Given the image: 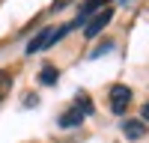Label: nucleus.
I'll return each instance as SVG.
<instances>
[{"label": "nucleus", "mask_w": 149, "mask_h": 143, "mask_svg": "<svg viewBox=\"0 0 149 143\" xmlns=\"http://www.w3.org/2000/svg\"><path fill=\"white\" fill-rule=\"evenodd\" d=\"M110 18H113V9H102V12H95V15L90 18V24H86V30H84V36H86V39H95V36L98 33H102L104 27H107V24H110Z\"/></svg>", "instance_id": "obj_2"}, {"label": "nucleus", "mask_w": 149, "mask_h": 143, "mask_svg": "<svg viewBox=\"0 0 149 143\" xmlns=\"http://www.w3.org/2000/svg\"><path fill=\"white\" fill-rule=\"evenodd\" d=\"M128 101H131V90L125 87V83H116V87L110 90V110L113 113H125Z\"/></svg>", "instance_id": "obj_3"}, {"label": "nucleus", "mask_w": 149, "mask_h": 143, "mask_svg": "<svg viewBox=\"0 0 149 143\" xmlns=\"http://www.w3.org/2000/svg\"><path fill=\"white\" fill-rule=\"evenodd\" d=\"M110 48H113V42H104L102 48H98V51H93V57H102V54H107V51H110Z\"/></svg>", "instance_id": "obj_10"}, {"label": "nucleus", "mask_w": 149, "mask_h": 143, "mask_svg": "<svg viewBox=\"0 0 149 143\" xmlns=\"http://www.w3.org/2000/svg\"><path fill=\"white\" fill-rule=\"evenodd\" d=\"M104 3H110V0H86V3H84V9H81V15L74 18V24H69V27H81V24L90 18L93 12H102V9H104Z\"/></svg>", "instance_id": "obj_4"}, {"label": "nucleus", "mask_w": 149, "mask_h": 143, "mask_svg": "<svg viewBox=\"0 0 149 143\" xmlns=\"http://www.w3.org/2000/svg\"><path fill=\"white\" fill-rule=\"evenodd\" d=\"M39 81H42V83H45V87H54V83H57V81H60V72H57V69H54V66H45V69H42V72H39Z\"/></svg>", "instance_id": "obj_7"}, {"label": "nucleus", "mask_w": 149, "mask_h": 143, "mask_svg": "<svg viewBox=\"0 0 149 143\" xmlns=\"http://www.w3.org/2000/svg\"><path fill=\"white\" fill-rule=\"evenodd\" d=\"M84 122V113L78 110V107H72V110H66L63 116H60V125H63V128H78Z\"/></svg>", "instance_id": "obj_6"}, {"label": "nucleus", "mask_w": 149, "mask_h": 143, "mask_svg": "<svg viewBox=\"0 0 149 143\" xmlns=\"http://www.w3.org/2000/svg\"><path fill=\"white\" fill-rule=\"evenodd\" d=\"M143 122H149V101L143 104Z\"/></svg>", "instance_id": "obj_12"}, {"label": "nucleus", "mask_w": 149, "mask_h": 143, "mask_svg": "<svg viewBox=\"0 0 149 143\" xmlns=\"http://www.w3.org/2000/svg\"><path fill=\"white\" fill-rule=\"evenodd\" d=\"M72 0H54V9H63V6H69Z\"/></svg>", "instance_id": "obj_11"}, {"label": "nucleus", "mask_w": 149, "mask_h": 143, "mask_svg": "<svg viewBox=\"0 0 149 143\" xmlns=\"http://www.w3.org/2000/svg\"><path fill=\"white\" fill-rule=\"evenodd\" d=\"M78 110H81L84 116H86V113H93V101H90V99H86V95H84V92L78 95Z\"/></svg>", "instance_id": "obj_9"}, {"label": "nucleus", "mask_w": 149, "mask_h": 143, "mask_svg": "<svg viewBox=\"0 0 149 143\" xmlns=\"http://www.w3.org/2000/svg\"><path fill=\"white\" fill-rule=\"evenodd\" d=\"M122 134L128 140H140L146 134V122L143 119H125V122H122Z\"/></svg>", "instance_id": "obj_5"}, {"label": "nucleus", "mask_w": 149, "mask_h": 143, "mask_svg": "<svg viewBox=\"0 0 149 143\" xmlns=\"http://www.w3.org/2000/svg\"><path fill=\"white\" fill-rule=\"evenodd\" d=\"M72 27H69V24H66V27H60V30H39V33H36L33 36V39L27 42V54H39V51H45V48L48 45H54V42H60V39H63V36L69 33Z\"/></svg>", "instance_id": "obj_1"}, {"label": "nucleus", "mask_w": 149, "mask_h": 143, "mask_svg": "<svg viewBox=\"0 0 149 143\" xmlns=\"http://www.w3.org/2000/svg\"><path fill=\"white\" fill-rule=\"evenodd\" d=\"M9 90H12V75L9 72H0V101L9 95Z\"/></svg>", "instance_id": "obj_8"}]
</instances>
